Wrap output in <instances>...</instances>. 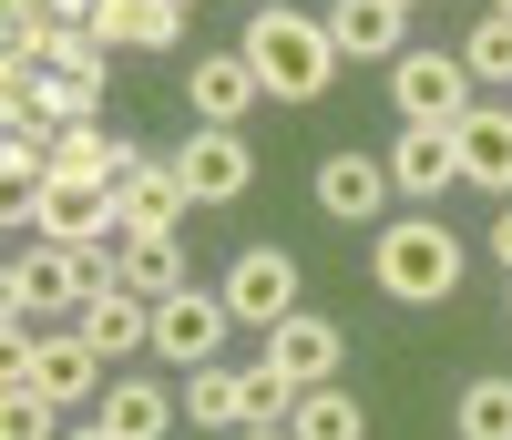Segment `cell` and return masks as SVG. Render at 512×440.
<instances>
[{"label": "cell", "instance_id": "cell-1", "mask_svg": "<svg viewBox=\"0 0 512 440\" xmlns=\"http://www.w3.org/2000/svg\"><path fill=\"white\" fill-rule=\"evenodd\" d=\"M461 236L441 226L431 205H410V215H390V226L369 236V277H379V297L390 307H451L461 297Z\"/></svg>", "mask_w": 512, "mask_h": 440}, {"label": "cell", "instance_id": "cell-2", "mask_svg": "<svg viewBox=\"0 0 512 440\" xmlns=\"http://www.w3.org/2000/svg\"><path fill=\"white\" fill-rule=\"evenodd\" d=\"M236 52L256 62V82H267V103H318L328 82H338V41H328V21H308V11H287V0H267V11L246 21V41Z\"/></svg>", "mask_w": 512, "mask_h": 440}, {"label": "cell", "instance_id": "cell-3", "mask_svg": "<svg viewBox=\"0 0 512 440\" xmlns=\"http://www.w3.org/2000/svg\"><path fill=\"white\" fill-rule=\"evenodd\" d=\"M123 287V246H21L11 277H0V318H31V307H93Z\"/></svg>", "mask_w": 512, "mask_h": 440}, {"label": "cell", "instance_id": "cell-4", "mask_svg": "<svg viewBox=\"0 0 512 440\" xmlns=\"http://www.w3.org/2000/svg\"><path fill=\"white\" fill-rule=\"evenodd\" d=\"M0 389H41V400H103V348L62 328V338H31V318H11V338H0Z\"/></svg>", "mask_w": 512, "mask_h": 440}, {"label": "cell", "instance_id": "cell-5", "mask_svg": "<svg viewBox=\"0 0 512 440\" xmlns=\"http://www.w3.org/2000/svg\"><path fill=\"white\" fill-rule=\"evenodd\" d=\"M11 226H41L52 246H103V236H123V185H103V174H52L41 195L11 205Z\"/></svg>", "mask_w": 512, "mask_h": 440}, {"label": "cell", "instance_id": "cell-6", "mask_svg": "<svg viewBox=\"0 0 512 440\" xmlns=\"http://www.w3.org/2000/svg\"><path fill=\"white\" fill-rule=\"evenodd\" d=\"M226 338H236V307L226 287H175V297H154V359L164 369H205V359H226Z\"/></svg>", "mask_w": 512, "mask_h": 440}, {"label": "cell", "instance_id": "cell-7", "mask_svg": "<svg viewBox=\"0 0 512 440\" xmlns=\"http://www.w3.org/2000/svg\"><path fill=\"white\" fill-rule=\"evenodd\" d=\"M390 103H400V123H461V113L482 103V82H472V62H461V52L410 41V52L390 62Z\"/></svg>", "mask_w": 512, "mask_h": 440}, {"label": "cell", "instance_id": "cell-8", "mask_svg": "<svg viewBox=\"0 0 512 440\" xmlns=\"http://www.w3.org/2000/svg\"><path fill=\"white\" fill-rule=\"evenodd\" d=\"M390 154H359V144H338L318 164V215L328 226H390Z\"/></svg>", "mask_w": 512, "mask_h": 440}, {"label": "cell", "instance_id": "cell-9", "mask_svg": "<svg viewBox=\"0 0 512 440\" xmlns=\"http://www.w3.org/2000/svg\"><path fill=\"white\" fill-rule=\"evenodd\" d=\"M226 307H236V328H256V338H267L277 318H297V256L287 246H246L226 267Z\"/></svg>", "mask_w": 512, "mask_h": 440}, {"label": "cell", "instance_id": "cell-10", "mask_svg": "<svg viewBox=\"0 0 512 440\" xmlns=\"http://www.w3.org/2000/svg\"><path fill=\"white\" fill-rule=\"evenodd\" d=\"M256 348H267V359L297 379V389H328L338 369H349V338H338V318H318V307H297V318H277L267 338H256Z\"/></svg>", "mask_w": 512, "mask_h": 440}, {"label": "cell", "instance_id": "cell-11", "mask_svg": "<svg viewBox=\"0 0 512 440\" xmlns=\"http://www.w3.org/2000/svg\"><path fill=\"white\" fill-rule=\"evenodd\" d=\"M175 174H185V195H195V205H226V195H246L256 154H246L236 123H195V144H175Z\"/></svg>", "mask_w": 512, "mask_h": 440}, {"label": "cell", "instance_id": "cell-12", "mask_svg": "<svg viewBox=\"0 0 512 440\" xmlns=\"http://www.w3.org/2000/svg\"><path fill=\"white\" fill-rule=\"evenodd\" d=\"M390 185L410 205H441L461 185V144H451V123H400V144H390Z\"/></svg>", "mask_w": 512, "mask_h": 440}, {"label": "cell", "instance_id": "cell-13", "mask_svg": "<svg viewBox=\"0 0 512 440\" xmlns=\"http://www.w3.org/2000/svg\"><path fill=\"white\" fill-rule=\"evenodd\" d=\"M185 215H195V195H185L175 154H134V174H123V236H175Z\"/></svg>", "mask_w": 512, "mask_h": 440}, {"label": "cell", "instance_id": "cell-14", "mask_svg": "<svg viewBox=\"0 0 512 440\" xmlns=\"http://www.w3.org/2000/svg\"><path fill=\"white\" fill-rule=\"evenodd\" d=\"M93 420H103L113 440H164V430L185 420V389H164V379H134V369H123V379H103Z\"/></svg>", "mask_w": 512, "mask_h": 440}, {"label": "cell", "instance_id": "cell-15", "mask_svg": "<svg viewBox=\"0 0 512 440\" xmlns=\"http://www.w3.org/2000/svg\"><path fill=\"white\" fill-rule=\"evenodd\" d=\"M185 93H195V123H236L246 134V113L267 103V82H256L246 52H205V62H185Z\"/></svg>", "mask_w": 512, "mask_h": 440}, {"label": "cell", "instance_id": "cell-16", "mask_svg": "<svg viewBox=\"0 0 512 440\" xmlns=\"http://www.w3.org/2000/svg\"><path fill=\"white\" fill-rule=\"evenodd\" d=\"M451 144H461V185H482L512 205V103H472L451 123Z\"/></svg>", "mask_w": 512, "mask_h": 440}, {"label": "cell", "instance_id": "cell-17", "mask_svg": "<svg viewBox=\"0 0 512 440\" xmlns=\"http://www.w3.org/2000/svg\"><path fill=\"white\" fill-rule=\"evenodd\" d=\"M328 41L349 62H400L410 52V11L400 0H328Z\"/></svg>", "mask_w": 512, "mask_h": 440}, {"label": "cell", "instance_id": "cell-18", "mask_svg": "<svg viewBox=\"0 0 512 440\" xmlns=\"http://www.w3.org/2000/svg\"><path fill=\"white\" fill-rule=\"evenodd\" d=\"M72 328L103 348V369L113 359H134V348H154V297H134V287H113V297H93V307H72Z\"/></svg>", "mask_w": 512, "mask_h": 440}, {"label": "cell", "instance_id": "cell-19", "mask_svg": "<svg viewBox=\"0 0 512 440\" xmlns=\"http://www.w3.org/2000/svg\"><path fill=\"white\" fill-rule=\"evenodd\" d=\"M175 389H185V420H195V430H246V369L205 359V369H185Z\"/></svg>", "mask_w": 512, "mask_h": 440}, {"label": "cell", "instance_id": "cell-20", "mask_svg": "<svg viewBox=\"0 0 512 440\" xmlns=\"http://www.w3.org/2000/svg\"><path fill=\"white\" fill-rule=\"evenodd\" d=\"M103 82H113V62H82V72H41L31 113L52 123V134H62V123H93V113H103Z\"/></svg>", "mask_w": 512, "mask_h": 440}, {"label": "cell", "instance_id": "cell-21", "mask_svg": "<svg viewBox=\"0 0 512 440\" xmlns=\"http://www.w3.org/2000/svg\"><path fill=\"white\" fill-rule=\"evenodd\" d=\"M52 174H103V185H123V174H134V144H113L103 123H62L52 134Z\"/></svg>", "mask_w": 512, "mask_h": 440}, {"label": "cell", "instance_id": "cell-22", "mask_svg": "<svg viewBox=\"0 0 512 440\" xmlns=\"http://www.w3.org/2000/svg\"><path fill=\"white\" fill-rule=\"evenodd\" d=\"M123 287H134V297L195 287V277H185V246H175V236H123Z\"/></svg>", "mask_w": 512, "mask_h": 440}, {"label": "cell", "instance_id": "cell-23", "mask_svg": "<svg viewBox=\"0 0 512 440\" xmlns=\"http://www.w3.org/2000/svg\"><path fill=\"white\" fill-rule=\"evenodd\" d=\"M287 430H297V440H369V410L328 379V389H297V420H287Z\"/></svg>", "mask_w": 512, "mask_h": 440}, {"label": "cell", "instance_id": "cell-24", "mask_svg": "<svg viewBox=\"0 0 512 440\" xmlns=\"http://www.w3.org/2000/svg\"><path fill=\"white\" fill-rule=\"evenodd\" d=\"M451 430L461 440H512V379H472L451 400Z\"/></svg>", "mask_w": 512, "mask_h": 440}, {"label": "cell", "instance_id": "cell-25", "mask_svg": "<svg viewBox=\"0 0 512 440\" xmlns=\"http://www.w3.org/2000/svg\"><path fill=\"white\" fill-rule=\"evenodd\" d=\"M175 41H185L175 0H123V52H175Z\"/></svg>", "mask_w": 512, "mask_h": 440}, {"label": "cell", "instance_id": "cell-26", "mask_svg": "<svg viewBox=\"0 0 512 440\" xmlns=\"http://www.w3.org/2000/svg\"><path fill=\"white\" fill-rule=\"evenodd\" d=\"M461 62H472V82H502V93H512V21H502V11H482V21H472V41H461Z\"/></svg>", "mask_w": 512, "mask_h": 440}, {"label": "cell", "instance_id": "cell-27", "mask_svg": "<svg viewBox=\"0 0 512 440\" xmlns=\"http://www.w3.org/2000/svg\"><path fill=\"white\" fill-rule=\"evenodd\" d=\"M0 440H62V400H41V389H0Z\"/></svg>", "mask_w": 512, "mask_h": 440}, {"label": "cell", "instance_id": "cell-28", "mask_svg": "<svg viewBox=\"0 0 512 440\" xmlns=\"http://www.w3.org/2000/svg\"><path fill=\"white\" fill-rule=\"evenodd\" d=\"M492 256H502V277H512V205L492 215Z\"/></svg>", "mask_w": 512, "mask_h": 440}, {"label": "cell", "instance_id": "cell-29", "mask_svg": "<svg viewBox=\"0 0 512 440\" xmlns=\"http://www.w3.org/2000/svg\"><path fill=\"white\" fill-rule=\"evenodd\" d=\"M236 440H297V430H287V420H256V430H236Z\"/></svg>", "mask_w": 512, "mask_h": 440}, {"label": "cell", "instance_id": "cell-30", "mask_svg": "<svg viewBox=\"0 0 512 440\" xmlns=\"http://www.w3.org/2000/svg\"><path fill=\"white\" fill-rule=\"evenodd\" d=\"M62 440H113V430H103V420H82V430H62Z\"/></svg>", "mask_w": 512, "mask_h": 440}, {"label": "cell", "instance_id": "cell-31", "mask_svg": "<svg viewBox=\"0 0 512 440\" xmlns=\"http://www.w3.org/2000/svg\"><path fill=\"white\" fill-rule=\"evenodd\" d=\"M492 11H502V21H512V0H492Z\"/></svg>", "mask_w": 512, "mask_h": 440}, {"label": "cell", "instance_id": "cell-32", "mask_svg": "<svg viewBox=\"0 0 512 440\" xmlns=\"http://www.w3.org/2000/svg\"><path fill=\"white\" fill-rule=\"evenodd\" d=\"M502 318H512V287H502Z\"/></svg>", "mask_w": 512, "mask_h": 440}, {"label": "cell", "instance_id": "cell-33", "mask_svg": "<svg viewBox=\"0 0 512 440\" xmlns=\"http://www.w3.org/2000/svg\"><path fill=\"white\" fill-rule=\"evenodd\" d=\"M175 11H195V0H175Z\"/></svg>", "mask_w": 512, "mask_h": 440}, {"label": "cell", "instance_id": "cell-34", "mask_svg": "<svg viewBox=\"0 0 512 440\" xmlns=\"http://www.w3.org/2000/svg\"><path fill=\"white\" fill-rule=\"evenodd\" d=\"M400 11H420V0H400Z\"/></svg>", "mask_w": 512, "mask_h": 440}, {"label": "cell", "instance_id": "cell-35", "mask_svg": "<svg viewBox=\"0 0 512 440\" xmlns=\"http://www.w3.org/2000/svg\"><path fill=\"white\" fill-rule=\"evenodd\" d=\"M502 103H512V93H502Z\"/></svg>", "mask_w": 512, "mask_h": 440}]
</instances>
